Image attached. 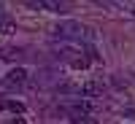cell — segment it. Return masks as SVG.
I'll return each instance as SVG.
<instances>
[{
  "mask_svg": "<svg viewBox=\"0 0 135 124\" xmlns=\"http://www.w3.org/2000/svg\"><path fill=\"white\" fill-rule=\"evenodd\" d=\"M0 22H3V3H0Z\"/></svg>",
  "mask_w": 135,
  "mask_h": 124,
  "instance_id": "10",
  "label": "cell"
},
{
  "mask_svg": "<svg viewBox=\"0 0 135 124\" xmlns=\"http://www.w3.org/2000/svg\"><path fill=\"white\" fill-rule=\"evenodd\" d=\"M0 32H3V35H11V32H16V24L11 19H3L0 22Z\"/></svg>",
  "mask_w": 135,
  "mask_h": 124,
  "instance_id": "7",
  "label": "cell"
},
{
  "mask_svg": "<svg viewBox=\"0 0 135 124\" xmlns=\"http://www.w3.org/2000/svg\"><path fill=\"white\" fill-rule=\"evenodd\" d=\"M30 8H43V11H54V14H65L68 6L65 3H54V0H43V3H27Z\"/></svg>",
  "mask_w": 135,
  "mask_h": 124,
  "instance_id": "4",
  "label": "cell"
},
{
  "mask_svg": "<svg viewBox=\"0 0 135 124\" xmlns=\"http://www.w3.org/2000/svg\"><path fill=\"white\" fill-rule=\"evenodd\" d=\"M51 35H57V38H65V41H76V38H81V35H86V38H92V32H89V27H84L81 22H60L57 27H51Z\"/></svg>",
  "mask_w": 135,
  "mask_h": 124,
  "instance_id": "1",
  "label": "cell"
},
{
  "mask_svg": "<svg viewBox=\"0 0 135 124\" xmlns=\"http://www.w3.org/2000/svg\"><path fill=\"white\" fill-rule=\"evenodd\" d=\"M73 124H97V121H95V119H89V116H81V119L76 116V119H73Z\"/></svg>",
  "mask_w": 135,
  "mask_h": 124,
  "instance_id": "8",
  "label": "cell"
},
{
  "mask_svg": "<svg viewBox=\"0 0 135 124\" xmlns=\"http://www.w3.org/2000/svg\"><path fill=\"white\" fill-rule=\"evenodd\" d=\"M76 92L84 95V97H97V95H103V84L100 81H84V84L76 86Z\"/></svg>",
  "mask_w": 135,
  "mask_h": 124,
  "instance_id": "2",
  "label": "cell"
},
{
  "mask_svg": "<svg viewBox=\"0 0 135 124\" xmlns=\"http://www.w3.org/2000/svg\"><path fill=\"white\" fill-rule=\"evenodd\" d=\"M25 81H27V70H25V67H14V70L6 76V84L8 86H22Z\"/></svg>",
  "mask_w": 135,
  "mask_h": 124,
  "instance_id": "3",
  "label": "cell"
},
{
  "mask_svg": "<svg viewBox=\"0 0 135 124\" xmlns=\"http://www.w3.org/2000/svg\"><path fill=\"white\" fill-rule=\"evenodd\" d=\"M0 108L3 111H14V113H25V103H19V100H3Z\"/></svg>",
  "mask_w": 135,
  "mask_h": 124,
  "instance_id": "5",
  "label": "cell"
},
{
  "mask_svg": "<svg viewBox=\"0 0 135 124\" xmlns=\"http://www.w3.org/2000/svg\"><path fill=\"white\" fill-rule=\"evenodd\" d=\"M73 111H76V113H95V103H89V100H78V103H73Z\"/></svg>",
  "mask_w": 135,
  "mask_h": 124,
  "instance_id": "6",
  "label": "cell"
},
{
  "mask_svg": "<svg viewBox=\"0 0 135 124\" xmlns=\"http://www.w3.org/2000/svg\"><path fill=\"white\" fill-rule=\"evenodd\" d=\"M14 51H16V49H3V57H6V59H14ZM16 54H19V51H16Z\"/></svg>",
  "mask_w": 135,
  "mask_h": 124,
  "instance_id": "9",
  "label": "cell"
}]
</instances>
